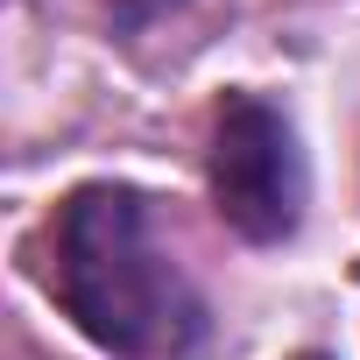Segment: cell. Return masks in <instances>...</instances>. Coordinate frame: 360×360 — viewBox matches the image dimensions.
Instances as JSON below:
<instances>
[{"mask_svg": "<svg viewBox=\"0 0 360 360\" xmlns=\"http://www.w3.org/2000/svg\"><path fill=\"white\" fill-rule=\"evenodd\" d=\"M205 176H212V205L219 219L240 233V240H290L304 226V148H297V127L283 106L255 99V92H233L212 120V155H205Z\"/></svg>", "mask_w": 360, "mask_h": 360, "instance_id": "obj_2", "label": "cell"}, {"mask_svg": "<svg viewBox=\"0 0 360 360\" xmlns=\"http://www.w3.org/2000/svg\"><path fill=\"white\" fill-rule=\"evenodd\" d=\"M50 290L71 325L120 360H184L205 339V304L176 255L155 240L148 198L85 184L50 226Z\"/></svg>", "mask_w": 360, "mask_h": 360, "instance_id": "obj_1", "label": "cell"}, {"mask_svg": "<svg viewBox=\"0 0 360 360\" xmlns=\"http://www.w3.org/2000/svg\"><path fill=\"white\" fill-rule=\"evenodd\" d=\"M297 360H325V353H297Z\"/></svg>", "mask_w": 360, "mask_h": 360, "instance_id": "obj_4", "label": "cell"}, {"mask_svg": "<svg viewBox=\"0 0 360 360\" xmlns=\"http://www.w3.org/2000/svg\"><path fill=\"white\" fill-rule=\"evenodd\" d=\"M176 8V0H106V15L120 22V29H148L155 15H169Z\"/></svg>", "mask_w": 360, "mask_h": 360, "instance_id": "obj_3", "label": "cell"}]
</instances>
